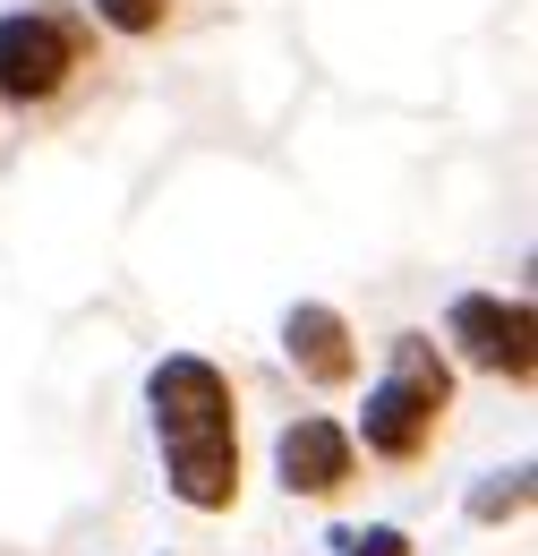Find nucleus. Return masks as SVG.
I'll return each mask as SVG.
<instances>
[{
	"label": "nucleus",
	"instance_id": "f257e3e1",
	"mask_svg": "<svg viewBox=\"0 0 538 556\" xmlns=\"http://www.w3.org/2000/svg\"><path fill=\"white\" fill-rule=\"evenodd\" d=\"M145 403L163 428V463H171V496L197 514H231L240 496V412H231V377L180 351L145 377Z\"/></svg>",
	"mask_w": 538,
	"mask_h": 556
},
{
	"label": "nucleus",
	"instance_id": "f03ea898",
	"mask_svg": "<svg viewBox=\"0 0 538 556\" xmlns=\"http://www.w3.org/2000/svg\"><path fill=\"white\" fill-rule=\"evenodd\" d=\"M445 412H453V368H445V351L427 343V334H402V343H394V377L368 394L359 437H368V454H385V463H419V454L436 445Z\"/></svg>",
	"mask_w": 538,
	"mask_h": 556
},
{
	"label": "nucleus",
	"instance_id": "7ed1b4c3",
	"mask_svg": "<svg viewBox=\"0 0 538 556\" xmlns=\"http://www.w3.org/2000/svg\"><path fill=\"white\" fill-rule=\"evenodd\" d=\"M94 61V35L68 9H9L0 17V103H52L68 77Z\"/></svg>",
	"mask_w": 538,
	"mask_h": 556
},
{
	"label": "nucleus",
	"instance_id": "20e7f679",
	"mask_svg": "<svg viewBox=\"0 0 538 556\" xmlns=\"http://www.w3.org/2000/svg\"><path fill=\"white\" fill-rule=\"evenodd\" d=\"M453 343H462V359L471 368H487V377H513V386H530L538 368V326H530V300H496V291H462L453 300Z\"/></svg>",
	"mask_w": 538,
	"mask_h": 556
},
{
	"label": "nucleus",
	"instance_id": "39448f33",
	"mask_svg": "<svg viewBox=\"0 0 538 556\" xmlns=\"http://www.w3.org/2000/svg\"><path fill=\"white\" fill-rule=\"evenodd\" d=\"M273 471L291 496H334L350 471H359V445L342 437L334 419H291L282 437H273Z\"/></svg>",
	"mask_w": 538,
	"mask_h": 556
},
{
	"label": "nucleus",
	"instance_id": "423d86ee",
	"mask_svg": "<svg viewBox=\"0 0 538 556\" xmlns=\"http://www.w3.org/2000/svg\"><path fill=\"white\" fill-rule=\"evenodd\" d=\"M282 351H291V368H299L308 386H350V368H359L350 326H342L325 300H299V308L282 317Z\"/></svg>",
	"mask_w": 538,
	"mask_h": 556
},
{
	"label": "nucleus",
	"instance_id": "0eeeda50",
	"mask_svg": "<svg viewBox=\"0 0 538 556\" xmlns=\"http://www.w3.org/2000/svg\"><path fill=\"white\" fill-rule=\"evenodd\" d=\"M94 17L112 35H163L171 26V0H94Z\"/></svg>",
	"mask_w": 538,
	"mask_h": 556
},
{
	"label": "nucleus",
	"instance_id": "6e6552de",
	"mask_svg": "<svg viewBox=\"0 0 538 556\" xmlns=\"http://www.w3.org/2000/svg\"><path fill=\"white\" fill-rule=\"evenodd\" d=\"M522 505H530V471H504V488H478V496H471L478 522H496V514H522Z\"/></svg>",
	"mask_w": 538,
	"mask_h": 556
},
{
	"label": "nucleus",
	"instance_id": "1a4fd4ad",
	"mask_svg": "<svg viewBox=\"0 0 538 556\" xmlns=\"http://www.w3.org/2000/svg\"><path fill=\"white\" fill-rule=\"evenodd\" d=\"M342 556H410V540L394 531V522H376V531H350V540H342Z\"/></svg>",
	"mask_w": 538,
	"mask_h": 556
}]
</instances>
